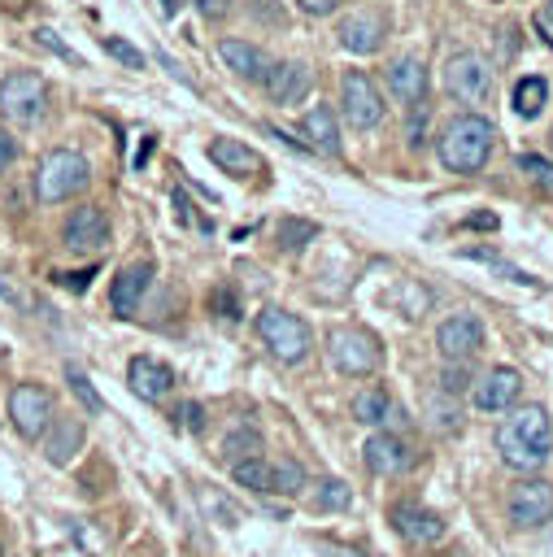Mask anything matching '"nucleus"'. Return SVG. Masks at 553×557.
Segmentation results:
<instances>
[{"instance_id": "8", "label": "nucleus", "mask_w": 553, "mask_h": 557, "mask_svg": "<svg viewBox=\"0 0 553 557\" xmlns=\"http://www.w3.org/2000/svg\"><path fill=\"white\" fill-rule=\"evenodd\" d=\"M340 113H344V122L353 131H374L383 122V113H388L379 83L370 74H361V70H348L340 78Z\"/></svg>"}, {"instance_id": "1", "label": "nucleus", "mask_w": 553, "mask_h": 557, "mask_svg": "<svg viewBox=\"0 0 553 557\" xmlns=\"http://www.w3.org/2000/svg\"><path fill=\"white\" fill-rule=\"evenodd\" d=\"M501 461L518 474H536L553 453V418L544 405H514L492 435Z\"/></svg>"}, {"instance_id": "22", "label": "nucleus", "mask_w": 553, "mask_h": 557, "mask_svg": "<svg viewBox=\"0 0 553 557\" xmlns=\"http://www.w3.org/2000/svg\"><path fill=\"white\" fill-rule=\"evenodd\" d=\"M83 418H70V413H57L52 422H48V440H44V457L52 461V466H70L74 461V453L83 448Z\"/></svg>"}, {"instance_id": "30", "label": "nucleus", "mask_w": 553, "mask_h": 557, "mask_svg": "<svg viewBox=\"0 0 553 557\" xmlns=\"http://www.w3.org/2000/svg\"><path fill=\"white\" fill-rule=\"evenodd\" d=\"M427 422H431V431H457L462 426V413H457V405L448 400V392H427Z\"/></svg>"}, {"instance_id": "49", "label": "nucleus", "mask_w": 553, "mask_h": 557, "mask_svg": "<svg viewBox=\"0 0 553 557\" xmlns=\"http://www.w3.org/2000/svg\"><path fill=\"white\" fill-rule=\"evenodd\" d=\"M448 557H462V553H448Z\"/></svg>"}, {"instance_id": "34", "label": "nucleus", "mask_w": 553, "mask_h": 557, "mask_svg": "<svg viewBox=\"0 0 553 557\" xmlns=\"http://www.w3.org/2000/svg\"><path fill=\"white\" fill-rule=\"evenodd\" d=\"M200 496H205V505H209V513H213V518H218L222 527H235V522L244 518V509H239V505H231V500H226V496H222L218 487H209V483H200Z\"/></svg>"}, {"instance_id": "19", "label": "nucleus", "mask_w": 553, "mask_h": 557, "mask_svg": "<svg viewBox=\"0 0 553 557\" xmlns=\"http://www.w3.org/2000/svg\"><path fill=\"white\" fill-rule=\"evenodd\" d=\"M126 383H131V392H135L139 400H161V396L174 387V370H170L165 361L139 352V357H131V366H126Z\"/></svg>"}, {"instance_id": "10", "label": "nucleus", "mask_w": 553, "mask_h": 557, "mask_svg": "<svg viewBox=\"0 0 553 557\" xmlns=\"http://www.w3.org/2000/svg\"><path fill=\"white\" fill-rule=\"evenodd\" d=\"M61 244H65L70 252H78V257L100 252V248L109 244V213H105L100 205H78V209H70L65 222H61Z\"/></svg>"}, {"instance_id": "21", "label": "nucleus", "mask_w": 553, "mask_h": 557, "mask_svg": "<svg viewBox=\"0 0 553 557\" xmlns=\"http://www.w3.org/2000/svg\"><path fill=\"white\" fill-rule=\"evenodd\" d=\"M218 61H222L231 74L248 78V83H257V78L270 74V57H266L257 44H248V39H218Z\"/></svg>"}, {"instance_id": "42", "label": "nucleus", "mask_w": 553, "mask_h": 557, "mask_svg": "<svg viewBox=\"0 0 553 557\" xmlns=\"http://www.w3.org/2000/svg\"><path fill=\"white\" fill-rule=\"evenodd\" d=\"M91 274H96V265H91V270H74V274H52V278H57V283H65V287H74V292H78V287H87V278H91Z\"/></svg>"}, {"instance_id": "27", "label": "nucleus", "mask_w": 553, "mask_h": 557, "mask_svg": "<svg viewBox=\"0 0 553 557\" xmlns=\"http://www.w3.org/2000/svg\"><path fill=\"white\" fill-rule=\"evenodd\" d=\"M544 100H549L544 74H523V78L514 83V113H518V117H536V113L544 109Z\"/></svg>"}, {"instance_id": "26", "label": "nucleus", "mask_w": 553, "mask_h": 557, "mask_svg": "<svg viewBox=\"0 0 553 557\" xmlns=\"http://www.w3.org/2000/svg\"><path fill=\"white\" fill-rule=\"evenodd\" d=\"M305 487H309V474H305L300 461H292V457H274L270 461V492L274 496H300Z\"/></svg>"}, {"instance_id": "9", "label": "nucleus", "mask_w": 553, "mask_h": 557, "mask_svg": "<svg viewBox=\"0 0 553 557\" xmlns=\"http://www.w3.org/2000/svg\"><path fill=\"white\" fill-rule=\"evenodd\" d=\"M57 418V405H52V392L39 387V383H22L9 392V422L22 440H39L48 431V422Z\"/></svg>"}, {"instance_id": "4", "label": "nucleus", "mask_w": 553, "mask_h": 557, "mask_svg": "<svg viewBox=\"0 0 553 557\" xmlns=\"http://www.w3.org/2000/svg\"><path fill=\"white\" fill-rule=\"evenodd\" d=\"M257 335L270 348V357L283 361V366H300L309 357V326L296 313L279 309V305H266L257 313Z\"/></svg>"}, {"instance_id": "36", "label": "nucleus", "mask_w": 553, "mask_h": 557, "mask_svg": "<svg viewBox=\"0 0 553 557\" xmlns=\"http://www.w3.org/2000/svg\"><path fill=\"white\" fill-rule=\"evenodd\" d=\"M35 44H39V48H48V52H57L65 65H83V57H78V52H74L57 30H52V26H39V30H35Z\"/></svg>"}, {"instance_id": "16", "label": "nucleus", "mask_w": 553, "mask_h": 557, "mask_svg": "<svg viewBox=\"0 0 553 557\" xmlns=\"http://www.w3.org/2000/svg\"><path fill=\"white\" fill-rule=\"evenodd\" d=\"M383 35H388V22H383V13H374V9L348 13V17H340V26H335L340 48H344V52H357V57L379 52V48H383Z\"/></svg>"}, {"instance_id": "47", "label": "nucleus", "mask_w": 553, "mask_h": 557, "mask_svg": "<svg viewBox=\"0 0 553 557\" xmlns=\"http://www.w3.org/2000/svg\"><path fill=\"white\" fill-rule=\"evenodd\" d=\"M148 148H152V135H144V144H139V152H135V165H144V157H148Z\"/></svg>"}, {"instance_id": "7", "label": "nucleus", "mask_w": 553, "mask_h": 557, "mask_svg": "<svg viewBox=\"0 0 553 557\" xmlns=\"http://www.w3.org/2000/svg\"><path fill=\"white\" fill-rule=\"evenodd\" d=\"M492 65L479 57V52H453L444 61V91L462 104H488L492 100Z\"/></svg>"}, {"instance_id": "32", "label": "nucleus", "mask_w": 553, "mask_h": 557, "mask_svg": "<svg viewBox=\"0 0 553 557\" xmlns=\"http://www.w3.org/2000/svg\"><path fill=\"white\" fill-rule=\"evenodd\" d=\"M518 170L531 178V187H536L540 196L553 200V161H544V157H536V152H523V157H518Z\"/></svg>"}, {"instance_id": "13", "label": "nucleus", "mask_w": 553, "mask_h": 557, "mask_svg": "<svg viewBox=\"0 0 553 557\" xmlns=\"http://www.w3.org/2000/svg\"><path fill=\"white\" fill-rule=\"evenodd\" d=\"M361 457H366V470L370 474H383V479L405 474L414 466V448L396 431H370V440L361 444Z\"/></svg>"}, {"instance_id": "46", "label": "nucleus", "mask_w": 553, "mask_h": 557, "mask_svg": "<svg viewBox=\"0 0 553 557\" xmlns=\"http://www.w3.org/2000/svg\"><path fill=\"white\" fill-rule=\"evenodd\" d=\"M327 548H331V557H361L357 548H344V544H327Z\"/></svg>"}, {"instance_id": "3", "label": "nucleus", "mask_w": 553, "mask_h": 557, "mask_svg": "<svg viewBox=\"0 0 553 557\" xmlns=\"http://www.w3.org/2000/svg\"><path fill=\"white\" fill-rule=\"evenodd\" d=\"M91 183V161L74 148H52L44 152L39 170H35V196L39 205H61L70 196H78Z\"/></svg>"}, {"instance_id": "6", "label": "nucleus", "mask_w": 553, "mask_h": 557, "mask_svg": "<svg viewBox=\"0 0 553 557\" xmlns=\"http://www.w3.org/2000/svg\"><path fill=\"white\" fill-rule=\"evenodd\" d=\"M327 357L340 374H374L383 366V348L370 331L361 326H335L327 335Z\"/></svg>"}, {"instance_id": "15", "label": "nucleus", "mask_w": 553, "mask_h": 557, "mask_svg": "<svg viewBox=\"0 0 553 557\" xmlns=\"http://www.w3.org/2000/svg\"><path fill=\"white\" fill-rule=\"evenodd\" d=\"M479 344H483V322H479L475 313H448V318L440 322V331H435V348H440V357H448V361L475 357Z\"/></svg>"}, {"instance_id": "23", "label": "nucleus", "mask_w": 553, "mask_h": 557, "mask_svg": "<svg viewBox=\"0 0 553 557\" xmlns=\"http://www.w3.org/2000/svg\"><path fill=\"white\" fill-rule=\"evenodd\" d=\"M300 135H305L309 152L340 157V131H335V113H331V104H309L305 117H300Z\"/></svg>"}, {"instance_id": "14", "label": "nucleus", "mask_w": 553, "mask_h": 557, "mask_svg": "<svg viewBox=\"0 0 553 557\" xmlns=\"http://www.w3.org/2000/svg\"><path fill=\"white\" fill-rule=\"evenodd\" d=\"M261 83H266V96L279 109H296L314 91V70L305 61H279V65H270V74Z\"/></svg>"}, {"instance_id": "18", "label": "nucleus", "mask_w": 553, "mask_h": 557, "mask_svg": "<svg viewBox=\"0 0 553 557\" xmlns=\"http://www.w3.org/2000/svg\"><path fill=\"white\" fill-rule=\"evenodd\" d=\"M148 283H152V261H131V265H122L118 278H113V287H109L113 313H118V318H135V309H139V300H144V292H148Z\"/></svg>"}, {"instance_id": "38", "label": "nucleus", "mask_w": 553, "mask_h": 557, "mask_svg": "<svg viewBox=\"0 0 553 557\" xmlns=\"http://www.w3.org/2000/svg\"><path fill=\"white\" fill-rule=\"evenodd\" d=\"M174 418H179L183 431H200V426H205V409H200L196 400H183V405L174 409Z\"/></svg>"}, {"instance_id": "17", "label": "nucleus", "mask_w": 553, "mask_h": 557, "mask_svg": "<svg viewBox=\"0 0 553 557\" xmlns=\"http://www.w3.org/2000/svg\"><path fill=\"white\" fill-rule=\"evenodd\" d=\"M392 527H396L405 540H414V544H435V540H444V531H448L444 513H435V509H427V505H418V500H396V505H392Z\"/></svg>"}, {"instance_id": "41", "label": "nucleus", "mask_w": 553, "mask_h": 557, "mask_svg": "<svg viewBox=\"0 0 553 557\" xmlns=\"http://www.w3.org/2000/svg\"><path fill=\"white\" fill-rule=\"evenodd\" d=\"M514 52H518V26H514V22H509V26H505V30H501V61H509V57H514Z\"/></svg>"}, {"instance_id": "20", "label": "nucleus", "mask_w": 553, "mask_h": 557, "mask_svg": "<svg viewBox=\"0 0 553 557\" xmlns=\"http://www.w3.org/2000/svg\"><path fill=\"white\" fill-rule=\"evenodd\" d=\"M383 78H388L392 100H401L405 109H414V104L427 100V70H422V61H414V57H396V61L383 70Z\"/></svg>"}, {"instance_id": "2", "label": "nucleus", "mask_w": 553, "mask_h": 557, "mask_svg": "<svg viewBox=\"0 0 553 557\" xmlns=\"http://www.w3.org/2000/svg\"><path fill=\"white\" fill-rule=\"evenodd\" d=\"M492 144H496V126H492L483 113L466 109V113H457V117H448V122L440 126V135H435V157H440V165L453 170V174H475V170L488 165Z\"/></svg>"}, {"instance_id": "39", "label": "nucleus", "mask_w": 553, "mask_h": 557, "mask_svg": "<svg viewBox=\"0 0 553 557\" xmlns=\"http://www.w3.org/2000/svg\"><path fill=\"white\" fill-rule=\"evenodd\" d=\"M192 9H196L200 17H209V22H218V17L231 9V0H192Z\"/></svg>"}, {"instance_id": "33", "label": "nucleus", "mask_w": 553, "mask_h": 557, "mask_svg": "<svg viewBox=\"0 0 553 557\" xmlns=\"http://www.w3.org/2000/svg\"><path fill=\"white\" fill-rule=\"evenodd\" d=\"M253 453H261V435L253 426H239V431H231L222 440V457L226 461H239V457H253Z\"/></svg>"}, {"instance_id": "28", "label": "nucleus", "mask_w": 553, "mask_h": 557, "mask_svg": "<svg viewBox=\"0 0 553 557\" xmlns=\"http://www.w3.org/2000/svg\"><path fill=\"white\" fill-rule=\"evenodd\" d=\"M231 479L248 492H270V457L266 453H253V457H239L231 461Z\"/></svg>"}, {"instance_id": "29", "label": "nucleus", "mask_w": 553, "mask_h": 557, "mask_svg": "<svg viewBox=\"0 0 553 557\" xmlns=\"http://www.w3.org/2000/svg\"><path fill=\"white\" fill-rule=\"evenodd\" d=\"M348 505H353V487H348L344 479L327 474V479L314 483V509H322V513H344Z\"/></svg>"}, {"instance_id": "40", "label": "nucleus", "mask_w": 553, "mask_h": 557, "mask_svg": "<svg viewBox=\"0 0 553 557\" xmlns=\"http://www.w3.org/2000/svg\"><path fill=\"white\" fill-rule=\"evenodd\" d=\"M13 157H17V139H13V131L0 126V174L13 165Z\"/></svg>"}, {"instance_id": "31", "label": "nucleus", "mask_w": 553, "mask_h": 557, "mask_svg": "<svg viewBox=\"0 0 553 557\" xmlns=\"http://www.w3.org/2000/svg\"><path fill=\"white\" fill-rule=\"evenodd\" d=\"M65 383H70V392L78 396V405H83L87 413H96V418L105 413V400H100V392L91 387V379H87L78 366H65Z\"/></svg>"}, {"instance_id": "25", "label": "nucleus", "mask_w": 553, "mask_h": 557, "mask_svg": "<svg viewBox=\"0 0 553 557\" xmlns=\"http://www.w3.org/2000/svg\"><path fill=\"white\" fill-rule=\"evenodd\" d=\"M209 161L222 165V170L235 174V178H248V174L261 170V157H257L248 144H239V139H213V144H209Z\"/></svg>"}, {"instance_id": "11", "label": "nucleus", "mask_w": 553, "mask_h": 557, "mask_svg": "<svg viewBox=\"0 0 553 557\" xmlns=\"http://www.w3.org/2000/svg\"><path fill=\"white\" fill-rule=\"evenodd\" d=\"M505 513H509L514 527H544V522H553V483L549 479H523L509 492Z\"/></svg>"}, {"instance_id": "44", "label": "nucleus", "mask_w": 553, "mask_h": 557, "mask_svg": "<svg viewBox=\"0 0 553 557\" xmlns=\"http://www.w3.org/2000/svg\"><path fill=\"white\" fill-rule=\"evenodd\" d=\"M0 296H9L17 309H26V305H30V296H26V292H17V287H9V283H4V274H0Z\"/></svg>"}, {"instance_id": "48", "label": "nucleus", "mask_w": 553, "mask_h": 557, "mask_svg": "<svg viewBox=\"0 0 553 557\" xmlns=\"http://www.w3.org/2000/svg\"><path fill=\"white\" fill-rule=\"evenodd\" d=\"M544 17H549V22H553V0H549V9H544Z\"/></svg>"}, {"instance_id": "12", "label": "nucleus", "mask_w": 553, "mask_h": 557, "mask_svg": "<svg viewBox=\"0 0 553 557\" xmlns=\"http://www.w3.org/2000/svg\"><path fill=\"white\" fill-rule=\"evenodd\" d=\"M518 392H523L518 370H509V366H492L483 379H475L470 400H475V409H483V413H509L514 400H518Z\"/></svg>"}, {"instance_id": "35", "label": "nucleus", "mask_w": 553, "mask_h": 557, "mask_svg": "<svg viewBox=\"0 0 553 557\" xmlns=\"http://www.w3.org/2000/svg\"><path fill=\"white\" fill-rule=\"evenodd\" d=\"M100 44H105V52H109V57H113L118 65H126V70H144V65H148V57H144V52H139L135 44L118 39V35H105Z\"/></svg>"}, {"instance_id": "43", "label": "nucleus", "mask_w": 553, "mask_h": 557, "mask_svg": "<svg viewBox=\"0 0 553 557\" xmlns=\"http://www.w3.org/2000/svg\"><path fill=\"white\" fill-rule=\"evenodd\" d=\"M296 4H300L309 17H322V13H335V4H340V0H296Z\"/></svg>"}, {"instance_id": "5", "label": "nucleus", "mask_w": 553, "mask_h": 557, "mask_svg": "<svg viewBox=\"0 0 553 557\" xmlns=\"http://www.w3.org/2000/svg\"><path fill=\"white\" fill-rule=\"evenodd\" d=\"M0 113L17 126H35L48 113V83L35 70H9L0 78Z\"/></svg>"}, {"instance_id": "45", "label": "nucleus", "mask_w": 553, "mask_h": 557, "mask_svg": "<svg viewBox=\"0 0 553 557\" xmlns=\"http://www.w3.org/2000/svg\"><path fill=\"white\" fill-rule=\"evenodd\" d=\"M466 226H479V231H492V226H496V218H492V213H470V218H466Z\"/></svg>"}, {"instance_id": "24", "label": "nucleus", "mask_w": 553, "mask_h": 557, "mask_svg": "<svg viewBox=\"0 0 553 557\" xmlns=\"http://www.w3.org/2000/svg\"><path fill=\"white\" fill-rule=\"evenodd\" d=\"M348 409H353V418L357 422H366V426H388V422H396L401 418V409H396V400L379 387V383H370V387H361L353 400H348Z\"/></svg>"}, {"instance_id": "37", "label": "nucleus", "mask_w": 553, "mask_h": 557, "mask_svg": "<svg viewBox=\"0 0 553 557\" xmlns=\"http://www.w3.org/2000/svg\"><path fill=\"white\" fill-rule=\"evenodd\" d=\"M314 231H318L314 222H296V218H287V222L279 226V244H283V248H300V244H305Z\"/></svg>"}]
</instances>
